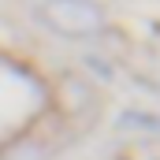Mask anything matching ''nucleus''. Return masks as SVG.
<instances>
[{"mask_svg": "<svg viewBox=\"0 0 160 160\" xmlns=\"http://www.w3.org/2000/svg\"><path fill=\"white\" fill-rule=\"evenodd\" d=\"M41 19L63 38H93L104 26V15L93 0H45Z\"/></svg>", "mask_w": 160, "mask_h": 160, "instance_id": "f257e3e1", "label": "nucleus"}, {"mask_svg": "<svg viewBox=\"0 0 160 160\" xmlns=\"http://www.w3.org/2000/svg\"><path fill=\"white\" fill-rule=\"evenodd\" d=\"M119 127L127 130V127H134V130H149V134H157L160 138V119H153V116H142V112H127L119 119Z\"/></svg>", "mask_w": 160, "mask_h": 160, "instance_id": "f03ea898", "label": "nucleus"}, {"mask_svg": "<svg viewBox=\"0 0 160 160\" xmlns=\"http://www.w3.org/2000/svg\"><path fill=\"white\" fill-rule=\"evenodd\" d=\"M11 160H41V149L38 145H19V149L11 153Z\"/></svg>", "mask_w": 160, "mask_h": 160, "instance_id": "7ed1b4c3", "label": "nucleus"}]
</instances>
